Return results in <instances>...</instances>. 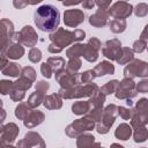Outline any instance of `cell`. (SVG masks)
<instances>
[{
	"label": "cell",
	"mask_w": 148,
	"mask_h": 148,
	"mask_svg": "<svg viewBox=\"0 0 148 148\" xmlns=\"http://www.w3.org/2000/svg\"><path fill=\"white\" fill-rule=\"evenodd\" d=\"M34 22L44 32H54L60 23V13L52 5H42L34 13Z\"/></svg>",
	"instance_id": "cell-1"
},
{
	"label": "cell",
	"mask_w": 148,
	"mask_h": 148,
	"mask_svg": "<svg viewBox=\"0 0 148 148\" xmlns=\"http://www.w3.org/2000/svg\"><path fill=\"white\" fill-rule=\"evenodd\" d=\"M84 37H86L84 30L75 29L74 31H69V30H66L64 28H58L54 32L49 35L51 43H53L54 45H57L61 50H64L66 46H69L73 43L75 44V42L79 43V42L83 40Z\"/></svg>",
	"instance_id": "cell-2"
},
{
	"label": "cell",
	"mask_w": 148,
	"mask_h": 148,
	"mask_svg": "<svg viewBox=\"0 0 148 148\" xmlns=\"http://www.w3.org/2000/svg\"><path fill=\"white\" fill-rule=\"evenodd\" d=\"M99 91V88L96 83H88V84H77L71 89L60 88L58 95L62 99H73V98H84V97H92L96 92Z\"/></svg>",
	"instance_id": "cell-3"
},
{
	"label": "cell",
	"mask_w": 148,
	"mask_h": 148,
	"mask_svg": "<svg viewBox=\"0 0 148 148\" xmlns=\"http://www.w3.org/2000/svg\"><path fill=\"white\" fill-rule=\"evenodd\" d=\"M95 127H96L95 121L90 120L87 117H83V118H79V119L74 120L72 124H69L66 127L65 133L69 138H77L79 135L86 133L87 131H91Z\"/></svg>",
	"instance_id": "cell-4"
},
{
	"label": "cell",
	"mask_w": 148,
	"mask_h": 148,
	"mask_svg": "<svg viewBox=\"0 0 148 148\" xmlns=\"http://www.w3.org/2000/svg\"><path fill=\"white\" fill-rule=\"evenodd\" d=\"M118 114V106L116 104H109L104 108V112H103V117L102 120L99 123H97L96 125V131L99 134H106L111 126L114 124L116 117Z\"/></svg>",
	"instance_id": "cell-5"
},
{
	"label": "cell",
	"mask_w": 148,
	"mask_h": 148,
	"mask_svg": "<svg viewBox=\"0 0 148 148\" xmlns=\"http://www.w3.org/2000/svg\"><path fill=\"white\" fill-rule=\"evenodd\" d=\"M147 76H148V62H146L143 60L133 59L124 68V79L133 80L134 77L145 79Z\"/></svg>",
	"instance_id": "cell-6"
},
{
	"label": "cell",
	"mask_w": 148,
	"mask_h": 148,
	"mask_svg": "<svg viewBox=\"0 0 148 148\" xmlns=\"http://www.w3.org/2000/svg\"><path fill=\"white\" fill-rule=\"evenodd\" d=\"M38 42V35L31 25H24L18 32L14 35V43H20L24 46L34 47Z\"/></svg>",
	"instance_id": "cell-7"
},
{
	"label": "cell",
	"mask_w": 148,
	"mask_h": 148,
	"mask_svg": "<svg viewBox=\"0 0 148 148\" xmlns=\"http://www.w3.org/2000/svg\"><path fill=\"white\" fill-rule=\"evenodd\" d=\"M1 29V52H6V50L14 43V24L12 21L7 18H2L0 21Z\"/></svg>",
	"instance_id": "cell-8"
},
{
	"label": "cell",
	"mask_w": 148,
	"mask_h": 148,
	"mask_svg": "<svg viewBox=\"0 0 148 148\" xmlns=\"http://www.w3.org/2000/svg\"><path fill=\"white\" fill-rule=\"evenodd\" d=\"M136 83L131 79H123L119 82L118 89L114 92L116 97L118 99H132L138 95V91L135 89Z\"/></svg>",
	"instance_id": "cell-9"
},
{
	"label": "cell",
	"mask_w": 148,
	"mask_h": 148,
	"mask_svg": "<svg viewBox=\"0 0 148 148\" xmlns=\"http://www.w3.org/2000/svg\"><path fill=\"white\" fill-rule=\"evenodd\" d=\"M16 148H46V146L39 133L29 131L24 138L16 143Z\"/></svg>",
	"instance_id": "cell-10"
},
{
	"label": "cell",
	"mask_w": 148,
	"mask_h": 148,
	"mask_svg": "<svg viewBox=\"0 0 148 148\" xmlns=\"http://www.w3.org/2000/svg\"><path fill=\"white\" fill-rule=\"evenodd\" d=\"M133 6L130 2L126 1H117L114 2L109 9V15L112 16L113 18H118V20H125L127 18L132 12H133Z\"/></svg>",
	"instance_id": "cell-11"
},
{
	"label": "cell",
	"mask_w": 148,
	"mask_h": 148,
	"mask_svg": "<svg viewBox=\"0 0 148 148\" xmlns=\"http://www.w3.org/2000/svg\"><path fill=\"white\" fill-rule=\"evenodd\" d=\"M131 126L133 130V139L135 142L138 143L145 142L148 139V130L146 128V125L136 117L133 109H132V117H131Z\"/></svg>",
	"instance_id": "cell-12"
},
{
	"label": "cell",
	"mask_w": 148,
	"mask_h": 148,
	"mask_svg": "<svg viewBox=\"0 0 148 148\" xmlns=\"http://www.w3.org/2000/svg\"><path fill=\"white\" fill-rule=\"evenodd\" d=\"M121 43L119 39L117 38H113V39H109L105 42V44L103 45L102 47V53L105 58L110 59L111 61L112 60H116L119 58L120 53H121Z\"/></svg>",
	"instance_id": "cell-13"
},
{
	"label": "cell",
	"mask_w": 148,
	"mask_h": 148,
	"mask_svg": "<svg viewBox=\"0 0 148 148\" xmlns=\"http://www.w3.org/2000/svg\"><path fill=\"white\" fill-rule=\"evenodd\" d=\"M64 23L66 27L76 28L84 21V13L81 9H66L64 12Z\"/></svg>",
	"instance_id": "cell-14"
},
{
	"label": "cell",
	"mask_w": 148,
	"mask_h": 148,
	"mask_svg": "<svg viewBox=\"0 0 148 148\" xmlns=\"http://www.w3.org/2000/svg\"><path fill=\"white\" fill-rule=\"evenodd\" d=\"M20 133V127L15 123H8L1 126V145H12Z\"/></svg>",
	"instance_id": "cell-15"
},
{
	"label": "cell",
	"mask_w": 148,
	"mask_h": 148,
	"mask_svg": "<svg viewBox=\"0 0 148 148\" xmlns=\"http://www.w3.org/2000/svg\"><path fill=\"white\" fill-rule=\"evenodd\" d=\"M56 80L60 84V88L64 89H71L79 84V73L77 74H71L66 72L65 69L56 74Z\"/></svg>",
	"instance_id": "cell-16"
},
{
	"label": "cell",
	"mask_w": 148,
	"mask_h": 148,
	"mask_svg": "<svg viewBox=\"0 0 148 148\" xmlns=\"http://www.w3.org/2000/svg\"><path fill=\"white\" fill-rule=\"evenodd\" d=\"M109 12L102 8H98L96 10L95 14L89 16V23L90 25L95 27V28H102L104 25H106L108 20H109Z\"/></svg>",
	"instance_id": "cell-17"
},
{
	"label": "cell",
	"mask_w": 148,
	"mask_h": 148,
	"mask_svg": "<svg viewBox=\"0 0 148 148\" xmlns=\"http://www.w3.org/2000/svg\"><path fill=\"white\" fill-rule=\"evenodd\" d=\"M45 120V114L39 110H31V112L28 114V117L23 120V125L27 128H34L38 125H40Z\"/></svg>",
	"instance_id": "cell-18"
},
{
	"label": "cell",
	"mask_w": 148,
	"mask_h": 148,
	"mask_svg": "<svg viewBox=\"0 0 148 148\" xmlns=\"http://www.w3.org/2000/svg\"><path fill=\"white\" fill-rule=\"evenodd\" d=\"M77 148H99L101 142L95 141V136L90 133H83L76 138Z\"/></svg>",
	"instance_id": "cell-19"
},
{
	"label": "cell",
	"mask_w": 148,
	"mask_h": 148,
	"mask_svg": "<svg viewBox=\"0 0 148 148\" xmlns=\"http://www.w3.org/2000/svg\"><path fill=\"white\" fill-rule=\"evenodd\" d=\"M136 117L145 124H148V99L147 98H140L136 102L135 108H132Z\"/></svg>",
	"instance_id": "cell-20"
},
{
	"label": "cell",
	"mask_w": 148,
	"mask_h": 148,
	"mask_svg": "<svg viewBox=\"0 0 148 148\" xmlns=\"http://www.w3.org/2000/svg\"><path fill=\"white\" fill-rule=\"evenodd\" d=\"M94 72H95V74H96V77H101V76H104V75L113 74V73H114V66L112 65L111 61L103 60V61H101L98 65L95 66Z\"/></svg>",
	"instance_id": "cell-21"
},
{
	"label": "cell",
	"mask_w": 148,
	"mask_h": 148,
	"mask_svg": "<svg viewBox=\"0 0 148 148\" xmlns=\"http://www.w3.org/2000/svg\"><path fill=\"white\" fill-rule=\"evenodd\" d=\"M43 105L47 110H58L62 106V98L58 94H51L46 95Z\"/></svg>",
	"instance_id": "cell-22"
},
{
	"label": "cell",
	"mask_w": 148,
	"mask_h": 148,
	"mask_svg": "<svg viewBox=\"0 0 148 148\" xmlns=\"http://www.w3.org/2000/svg\"><path fill=\"white\" fill-rule=\"evenodd\" d=\"M1 53H5L7 56L8 59H20L23 54H24V47L22 46V44L20 43H13L7 50L6 52H1Z\"/></svg>",
	"instance_id": "cell-23"
},
{
	"label": "cell",
	"mask_w": 148,
	"mask_h": 148,
	"mask_svg": "<svg viewBox=\"0 0 148 148\" xmlns=\"http://www.w3.org/2000/svg\"><path fill=\"white\" fill-rule=\"evenodd\" d=\"M132 133H133L132 126L126 123H121L114 131V136L121 141H126L132 136Z\"/></svg>",
	"instance_id": "cell-24"
},
{
	"label": "cell",
	"mask_w": 148,
	"mask_h": 148,
	"mask_svg": "<svg viewBox=\"0 0 148 148\" xmlns=\"http://www.w3.org/2000/svg\"><path fill=\"white\" fill-rule=\"evenodd\" d=\"M90 111V104L88 101H77L72 105V112L76 116H86Z\"/></svg>",
	"instance_id": "cell-25"
},
{
	"label": "cell",
	"mask_w": 148,
	"mask_h": 148,
	"mask_svg": "<svg viewBox=\"0 0 148 148\" xmlns=\"http://www.w3.org/2000/svg\"><path fill=\"white\" fill-rule=\"evenodd\" d=\"M46 62L51 66V68H52V71H53L54 74L64 71L65 67H66L65 66L66 65L65 58H62V57H50V58H47V61Z\"/></svg>",
	"instance_id": "cell-26"
},
{
	"label": "cell",
	"mask_w": 148,
	"mask_h": 148,
	"mask_svg": "<svg viewBox=\"0 0 148 148\" xmlns=\"http://www.w3.org/2000/svg\"><path fill=\"white\" fill-rule=\"evenodd\" d=\"M83 50H84V44L82 43H75L72 46H69L66 51V57L68 59L72 58H80L83 56Z\"/></svg>",
	"instance_id": "cell-27"
},
{
	"label": "cell",
	"mask_w": 148,
	"mask_h": 148,
	"mask_svg": "<svg viewBox=\"0 0 148 148\" xmlns=\"http://www.w3.org/2000/svg\"><path fill=\"white\" fill-rule=\"evenodd\" d=\"M82 57L89 62H95L98 59V50H96L90 43H87V44H84V50H83Z\"/></svg>",
	"instance_id": "cell-28"
},
{
	"label": "cell",
	"mask_w": 148,
	"mask_h": 148,
	"mask_svg": "<svg viewBox=\"0 0 148 148\" xmlns=\"http://www.w3.org/2000/svg\"><path fill=\"white\" fill-rule=\"evenodd\" d=\"M1 73L3 75H7V76H10V77H17V76H21V73H22V68L16 62H9L6 68H3L1 71Z\"/></svg>",
	"instance_id": "cell-29"
},
{
	"label": "cell",
	"mask_w": 148,
	"mask_h": 148,
	"mask_svg": "<svg viewBox=\"0 0 148 148\" xmlns=\"http://www.w3.org/2000/svg\"><path fill=\"white\" fill-rule=\"evenodd\" d=\"M133 59H134V52H133V50L130 49V47H123L121 49V53H120L119 58L117 59V62L119 65H127Z\"/></svg>",
	"instance_id": "cell-30"
},
{
	"label": "cell",
	"mask_w": 148,
	"mask_h": 148,
	"mask_svg": "<svg viewBox=\"0 0 148 148\" xmlns=\"http://www.w3.org/2000/svg\"><path fill=\"white\" fill-rule=\"evenodd\" d=\"M45 96H46V95H44V94H42V92H39V91H35V92H32V94L29 96L27 103H28V105H29L31 109H35V108H37V106H39L40 104L44 103Z\"/></svg>",
	"instance_id": "cell-31"
},
{
	"label": "cell",
	"mask_w": 148,
	"mask_h": 148,
	"mask_svg": "<svg viewBox=\"0 0 148 148\" xmlns=\"http://www.w3.org/2000/svg\"><path fill=\"white\" fill-rule=\"evenodd\" d=\"M31 112V108L28 105V103H20L16 108H15V111H14V113H15V117L17 118V119H20V120H24L27 117H28V114Z\"/></svg>",
	"instance_id": "cell-32"
},
{
	"label": "cell",
	"mask_w": 148,
	"mask_h": 148,
	"mask_svg": "<svg viewBox=\"0 0 148 148\" xmlns=\"http://www.w3.org/2000/svg\"><path fill=\"white\" fill-rule=\"evenodd\" d=\"M81 66H82V61H81L80 58H72V59H69L67 61L65 71L71 73V74H77L79 69L81 68Z\"/></svg>",
	"instance_id": "cell-33"
},
{
	"label": "cell",
	"mask_w": 148,
	"mask_h": 148,
	"mask_svg": "<svg viewBox=\"0 0 148 148\" xmlns=\"http://www.w3.org/2000/svg\"><path fill=\"white\" fill-rule=\"evenodd\" d=\"M126 20H118V18H113L110 23H109V27H110V30L114 34H121L126 30Z\"/></svg>",
	"instance_id": "cell-34"
},
{
	"label": "cell",
	"mask_w": 148,
	"mask_h": 148,
	"mask_svg": "<svg viewBox=\"0 0 148 148\" xmlns=\"http://www.w3.org/2000/svg\"><path fill=\"white\" fill-rule=\"evenodd\" d=\"M88 102L90 104V109H94V108H103L104 102H105V95L99 90L92 97H90L88 99Z\"/></svg>",
	"instance_id": "cell-35"
},
{
	"label": "cell",
	"mask_w": 148,
	"mask_h": 148,
	"mask_svg": "<svg viewBox=\"0 0 148 148\" xmlns=\"http://www.w3.org/2000/svg\"><path fill=\"white\" fill-rule=\"evenodd\" d=\"M119 82L118 80H111V81H108L104 86H102L99 88V90L106 96V95H111V94H114L118 89V86H119Z\"/></svg>",
	"instance_id": "cell-36"
},
{
	"label": "cell",
	"mask_w": 148,
	"mask_h": 148,
	"mask_svg": "<svg viewBox=\"0 0 148 148\" xmlns=\"http://www.w3.org/2000/svg\"><path fill=\"white\" fill-rule=\"evenodd\" d=\"M103 112H104V109L103 108H94V109H90V111L84 117L89 118L90 120H92L95 123H99L102 120Z\"/></svg>",
	"instance_id": "cell-37"
},
{
	"label": "cell",
	"mask_w": 148,
	"mask_h": 148,
	"mask_svg": "<svg viewBox=\"0 0 148 148\" xmlns=\"http://www.w3.org/2000/svg\"><path fill=\"white\" fill-rule=\"evenodd\" d=\"M95 77H96V74L94 69L84 71L83 73H79V83H86V84L91 83Z\"/></svg>",
	"instance_id": "cell-38"
},
{
	"label": "cell",
	"mask_w": 148,
	"mask_h": 148,
	"mask_svg": "<svg viewBox=\"0 0 148 148\" xmlns=\"http://www.w3.org/2000/svg\"><path fill=\"white\" fill-rule=\"evenodd\" d=\"M32 86V82H30L29 80L20 76L15 82H14V89H18V90H23V91H27L31 88Z\"/></svg>",
	"instance_id": "cell-39"
},
{
	"label": "cell",
	"mask_w": 148,
	"mask_h": 148,
	"mask_svg": "<svg viewBox=\"0 0 148 148\" xmlns=\"http://www.w3.org/2000/svg\"><path fill=\"white\" fill-rule=\"evenodd\" d=\"M21 76L29 80L30 82H35L36 81V71L31 67V66H25L22 68V73H21Z\"/></svg>",
	"instance_id": "cell-40"
},
{
	"label": "cell",
	"mask_w": 148,
	"mask_h": 148,
	"mask_svg": "<svg viewBox=\"0 0 148 148\" xmlns=\"http://www.w3.org/2000/svg\"><path fill=\"white\" fill-rule=\"evenodd\" d=\"M13 87H14V82H12L9 80H1L0 81V92H1V95L10 94V91L13 90Z\"/></svg>",
	"instance_id": "cell-41"
},
{
	"label": "cell",
	"mask_w": 148,
	"mask_h": 148,
	"mask_svg": "<svg viewBox=\"0 0 148 148\" xmlns=\"http://www.w3.org/2000/svg\"><path fill=\"white\" fill-rule=\"evenodd\" d=\"M42 51L39 50V49H37V47H32V49H30V51H29V54H28V58H29V60L31 61V62H39L40 61V59H42Z\"/></svg>",
	"instance_id": "cell-42"
},
{
	"label": "cell",
	"mask_w": 148,
	"mask_h": 148,
	"mask_svg": "<svg viewBox=\"0 0 148 148\" xmlns=\"http://www.w3.org/2000/svg\"><path fill=\"white\" fill-rule=\"evenodd\" d=\"M133 10H134V14L138 17H145L148 14V5L145 3V2H140L135 6V8Z\"/></svg>",
	"instance_id": "cell-43"
},
{
	"label": "cell",
	"mask_w": 148,
	"mask_h": 148,
	"mask_svg": "<svg viewBox=\"0 0 148 148\" xmlns=\"http://www.w3.org/2000/svg\"><path fill=\"white\" fill-rule=\"evenodd\" d=\"M9 96H10V99L13 102H21L25 96V91L18 90V89H14V87H13V90L10 91Z\"/></svg>",
	"instance_id": "cell-44"
},
{
	"label": "cell",
	"mask_w": 148,
	"mask_h": 148,
	"mask_svg": "<svg viewBox=\"0 0 148 148\" xmlns=\"http://www.w3.org/2000/svg\"><path fill=\"white\" fill-rule=\"evenodd\" d=\"M146 47H147V43L143 42V40H141V39L139 38L138 40H135V42L133 43V47H132V50H133V52L141 53V52H143V51L146 50Z\"/></svg>",
	"instance_id": "cell-45"
},
{
	"label": "cell",
	"mask_w": 148,
	"mask_h": 148,
	"mask_svg": "<svg viewBox=\"0 0 148 148\" xmlns=\"http://www.w3.org/2000/svg\"><path fill=\"white\" fill-rule=\"evenodd\" d=\"M40 73L46 79H51L52 77V74H53V71L51 68V66L47 64V62H43L40 65Z\"/></svg>",
	"instance_id": "cell-46"
},
{
	"label": "cell",
	"mask_w": 148,
	"mask_h": 148,
	"mask_svg": "<svg viewBox=\"0 0 148 148\" xmlns=\"http://www.w3.org/2000/svg\"><path fill=\"white\" fill-rule=\"evenodd\" d=\"M118 114L124 120L131 119V117H132V109H128V108H125V106H118Z\"/></svg>",
	"instance_id": "cell-47"
},
{
	"label": "cell",
	"mask_w": 148,
	"mask_h": 148,
	"mask_svg": "<svg viewBox=\"0 0 148 148\" xmlns=\"http://www.w3.org/2000/svg\"><path fill=\"white\" fill-rule=\"evenodd\" d=\"M35 89H36V91H39V92L45 95V92L50 89V84H49V82L43 81V80L42 81H37V83L35 84Z\"/></svg>",
	"instance_id": "cell-48"
},
{
	"label": "cell",
	"mask_w": 148,
	"mask_h": 148,
	"mask_svg": "<svg viewBox=\"0 0 148 148\" xmlns=\"http://www.w3.org/2000/svg\"><path fill=\"white\" fill-rule=\"evenodd\" d=\"M135 89L140 94H147L148 92V79H142L139 83H136Z\"/></svg>",
	"instance_id": "cell-49"
},
{
	"label": "cell",
	"mask_w": 148,
	"mask_h": 148,
	"mask_svg": "<svg viewBox=\"0 0 148 148\" xmlns=\"http://www.w3.org/2000/svg\"><path fill=\"white\" fill-rule=\"evenodd\" d=\"M95 3H96V6H97L98 8H102V9L108 10V9L110 8L111 1H110V0H108V1H104V0H97V1H95Z\"/></svg>",
	"instance_id": "cell-50"
},
{
	"label": "cell",
	"mask_w": 148,
	"mask_h": 148,
	"mask_svg": "<svg viewBox=\"0 0 148 148\" xmlns=\"http://www.w3.org/2000/svg\"><path fill=\"white\" fill-rule=\"evenodd\" d=\"M88 43H90L96 50H101V47H102V44H101V40L98 39V38H96V37H91L90 39H89V42Z\"/></svg>",
	"instance_id": "cell-51"
},
{
	"label": "cell",
	"mask_w": 148,
	"mask_h": 148,
	"mask_svg": "<svg viewBox=\"0 0 148 148\" xmlns=\"http://www.w3.org/2000/svg\"><path fill=\"white\" fill-rule=\"evenodd\" d=\"M13 5H14V7H16V8H23V7H25V6H28V5H32V2H28V1H22V0H14L13 1Z\"/></svg>",
	"instance_id": "cell-52"
},
{
	"label": "cell",
	"mask_w": 148,
	"mask_h": 148,
	"mask_svg": "<svg viewBox=\"0 0 148 148\" xmlns=\"http://www.w3.org/2000/svg\"><path fill=\"white\" fill-rule=\"evenodd\" d=\"M81 5H82L83 8H86V9H92V8L96 6V3H95L94 0H86V1L81 2Z\"/></svg>",
	"instance_id": "cell-53"
},
{
	"label": "cell",
	"mask_w": 148,
	"mask_h": 148,
	"mask_svg": "<svg viewBox=\"0 0 148 148\" xmlns=\"http://www.w3.org/2000/svg\"><path fill=\"white\" fill-rule=\"evenodd\" d=\"M140 39L146 42V43H148V24L145 25V28H143V30H142V32L140 35Z\"/></svg>",
	"instance_id": "cell-54"
},
{
	"label": "cell",
	"mask_w": 148,
	"mask_h": 148,
	"mask_svg": "<svg viewBox=\"0 0 148 148\" xmlns=\"http://www.w3.org/2000/svg\"><path fill=\"white\" fill-rule=\"evenodd\" d=\"M47 50H49V52L50 53H60L62 50L60 49V47H58L57 45H54L53 43H51L49 46H47Z\"/></svg>",
	"instance_id": "cell-55"
},
{
	"label": "cell",
	"mask_w": 148,
	"mask_h": 148,
	"mask_svg": "<svg viewBox=\"0 0 148 148\" xmlns=\"http://www.w3.org/2000/svg\"><path fill=\"white\" fill-rule=\"evenodd\" d=\"M9 64V61H8V58H7V56L5 54V53H1V61H0V68H1V71L3 69V68H6V66Z\"/></svg>",
	"instance_id": "cell-56"
},
{
	"label": "cell",
	"mask_w": 148,
	"mask_h": 148,
	"mask_svg": "<svg viewBox=\"0 0 148 148\" xmlns=\"http://www.w3.org/2000/svg\"><path fill=\"white\" fill-rule=\"evenodd\" d=\"M110 148H125V147L121 146V145H119V143H111Z\"/></svg>",
	"instance_id": "cell-57"
},
{
	"label": "cell",
	"mask_w": 148,
	"mask_h": 148,
	"mask_svg": "<svg viewBox=\"0 0 148 148\" xmlns=\"http://www.w3.org/2000/svg\"><path fill=\"white\" fill-rule=\"evenodd\" d=\"M126 104L130 106V109L132 108V105H133V102H132V99H126Z\"/></svg>",
	"instance_id": "cell-58"
},
{
	"label": "cell",
	"mask_w": 148,
	"mask_h": 148,
	"mask_svg": "<svg viewBox=\"0 0 148 148\" xmlns=\"http://www.w3.org/2000/svg\"><path fill=\"white\" fill-rule=\"evenodd\" d=\"M1 148H16V147H14L12 145H1Z\"/></svg>",
	"instance_id": "cell-59"
},
{
	"label": "cell",
	"mask_w": 148,
	"mask_h": 148,
	"mask_svg": "<svg viewBox=\"0 0 148 148\" xmlns=\"http://www.w3.org/2000/svg\"><path fill=\"white\" fill-rule=\"evenodd\" d=\"M99 148H104V147H99Z\"/></svg>",
	"instance_id": "cell-60"
},
{
	"label": "cell",
	"mask_w": 148,
	"mask_h": 148,
	"mask_svg": "<svg viewBox=\"0 0 148 148\" xmlns=\"http://www.w3.org/2000/svg\"><path fill=\"white\" fill-rule=\"evenodd\" d=\"M147 50H148V46H147Z\"/></svg>",
	"instance_id": "cell-61"
},
{
	"label": "cell",
	"mask_w": 148,
	"mask_h": 148,
	"mask_svg": "<svg viewBox=\"0 0 148 148\" xmlns=\"http://www.w3.org/2000/svg\"><path fill=\"white\" fill-rule=\"evenodd\" d=\"M143 148H146V147H143Z\"/></svg>",
	"instance_id": "cell-62"
}]
</instances>
